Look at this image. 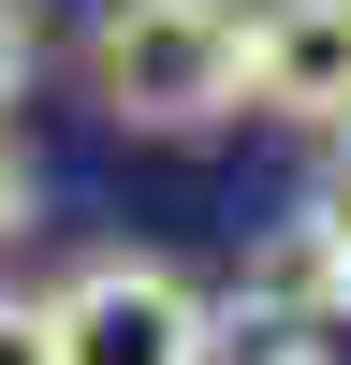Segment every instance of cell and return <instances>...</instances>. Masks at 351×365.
I'll list each match as a JSON object with an SVG mask.
<instances>
[{
	"label": "cell",
	"mask_w": 351,
	"mask_h": 365,
	"mask_svg": "<svg viewBox=\"0 0 351 365\" xmlns=\"http://www.w3.org/2000/svg\"><path fill=\"white\" fill-rule=\"evenodd\" d=\"M29 88V0H0V103Z\"/></svg>",
	"instance_id": "cell-7"
},
{
	"label": "cell",
	"mask_w": 351,
	"mask_h": 365,
	"mask_svg": "<svg viewBox=\"0 0 351 365\" xmlns=\"http://www.w3.org/2000/svg\"><path fill=\"white\" fill-rule=\"evenodd\" d=\"M44 322H58V365H220V307L176 263H146V249L73 263L44 292Z\"/></svg>",
	"instance_id": "cell-2"
},
{
	"label": "cell",
	"mask_w": 351,
	"mask_h": 365,
	"mask_svg": "<svg viewBox=\"0 0 351 365\" xmlns=\"http://www.w3.org/2000/svg\"><path fill=\"white\" fill-rule=\"evenodd\" d=\"M234 73H249V0H103L88 15V103L117 117V132H220Z\"/></svg>",
	"instance_id": "cell-1"
},
{
	"label": "cell",
	"mask_w": 351,
	"mask_h": 365,
	"mask_svg": "<svg viewBox=\"0 0 351 365\" xmlns=\"http://www.w3.org/2000/svg\"><path fill=\"white\" fill-rule=\"evenodd\" d=\"M15 234H29V161L0 146V249H15Z\"/></svg>",
	"instance_id": "cell-8"
},
{
	"label": "cell",
	"mask_w": 351,
	"mask_h": 365,
	"mask_svg": "<svg viewBox=\"0 0 351 365\" xmlns=\"http://www.w3.org/2000/svg\"><path fill=\"white\" fill-rule=\"evenodd\" d=\"M249 117H292V132H337L351 117V0H249V73H234Z\"/></svg>",
	"instance_id": "cell-3"
},
{
	"label": "cell",
	"mask_w": 351,
	"mask_h": 365,
	"mask_svg": "<svg viewBox=\"0 0 351 365\" xmlns=\"http://www.w3.org/2000/svg\"><path fill=\"white\" fill-rule=\"evenodd\" d=\"M263 365H351V263H337L292 322H263Z\"/></svg>",
	"instance_id": "cell-4"
},
{
	"label": "cell",
	"mask_w": 351,
	"mask_h": 365,
	"mask_svg": "<svg viewBox=\"0 0 351 365\" xmlns=\"http://www.w3.org/2000/svg\"><path fill=\"white\" fill-rule=\"evenodd\" d=\"M292 220H307L322 249L351 263V117H337V132H322V161H307V190H292Z\"/></svg>",
	"instance_id": "cell-5"
},
{
	"label": "cell",
	"mask_w": 351,
	"mask_h": 365,
	"mask_svg": "<svg viewBox=\"0 0 351 365\" xmlns=\"http://www.w3.org/2000/svg\"><path fill=\"white\" fill-rule=\"evenodd\" d=\"M0 365H58V322H44V292H0Z\"/></svg>",
	"instance_id": "cell-6"
}]
</instances>
